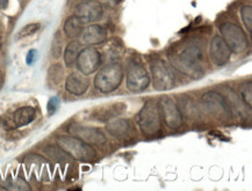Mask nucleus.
Segmentation results:
<instances>
[{
    "mask_svg": "<svg viewBox=\"0 0 252 191\" xmlns=\"http://www.w3.org/2000/svg\"><path fill=\"white\" fill-rule=\"evenodd\" d=\"M71 136L87 142L90 145H103L106 142V136L101 130L93 126H84L79 124H72L67 128Z\"/></svg>",
    "mask_w": 252,
    "mask_h": 191,
    "instance_id": "obj_9",
    "label": "nucleus"
},
{
    "mask_svg": "<svg viewBox=\"0 0 252 191\" xmlns=\"http://www.w3.org/2000/svg\"><path fill=\"white\" fill-rule=\"evenodd\" d=\"M8 7V0H0V9H6Z\"/></svg>",
    "mask_w": 252,
    "mask_h": 191,
    "instance_id": "obj_29",
    "label": "nucleus"
},
{
    "mask_svg": "<svg viewBox=\"0 0 252 191\" xmlns=\"http://www.w3.org/2000/svg\"><path fill=\"white\" fill-rule=\"evenodd\" d=\"M138 125L145 136H155L160 131V114L158 106L148 101L138 114Z\"/></svg>",
    "mask_w": 252,
    "mask_h": 191,
    "instance_id": "obj_4",
    "label": "nucleus"
},
{
    "mask_svg": "<svg viewBox=\"0 0 252 191\" xmlns=\"http://www.w3.org/2000/svg\"><path fill=\"white\" fill-rule=\"evenodd\" d=\"M241 17L242 21L245 27H247L249 33L252 31V7L251 5H244L243 7L241 8Z\"/></svg>",
    "mask_w": 252,
    "mask_h": 191,
    "instance_id": "obj_21",
    "label": "nucleus"
},
{
    "mask_svg": "<svg viewBox=\"0 0 252 191\" xmlns=\"http://www.w3.org/2000/svg\"><path fill=\"white\" fill-rule=\"evenodd\" d=\"M220 31H221L222 38H223L225 43L229 47V49L235 54H242L243 51L247 50L249 47V41L243 29L238 27L237 25L230 24H223L220 27Z\"/></svg>",
    "mask_w": 252,
    "mask_h": 191,
    "instance_id": "obj_5",
    "label": "nucleus"
},
{
    "mask_svg": "<svg viewBox=\"0 0 252 191\" xmlns=\"http://www.w3.org/2000/svg\"><path fill=\"white\" fill-rule=\"evenodd\" d=\"M231 51L221 36H215L211 42V49L209 56L213 63L218 66H222L227 64L230 59Z\"/></svg>",
    "mask_w": 252,
    "mask_h": 191,
    "instance_id": "obj_13",
    "label": "nucleus"
},
{
    "mask_svg": "<svg viewBox=\"0 0 252 191\" xmlns=\"http://www.w3.org/2000/svg\"><path fill=\"white\" fill-rule=\"evenodd\" d=\"M58 146L66 152L72 159L79 161H92L95 159V151L90 146V144L80 140L76 137H69V136H61L57 138Z\"/></svg>",
    "mask_w": 252,
    "mask_h": 191,
    "instance_id": "obj_2",
    "label": "nucleus"
},
{
    "mask_svg": "<svg viewBox=\"0 0 252 191\" xmlns=\"http://www.w3.org/2000/svg\"><path fill=\"white\" fill-rule=\"evenodd\" d=\"M201 49L195 43H186L170 55L171 64L186 76L198 78L202 74Z\"/></svg>",
    "mask_w": 252,
    "mask_h": 191,
    "instance_id": "obj_1",
    "label": "nucleus"
},
{
    "mask_svg": "<svg viewBox=\"0 0 252 191\" xmlns=\"http://www.w3.org/2000/svg\"><path fill=\"white\" fill-rule=\"evenodd\" d=\"M41 25L40 24H29L27 26H25L24 28L20 29L17 35V40H21V38L32 36V35L36 34L38 30H40Z\"/></svg>",
    "mask_w": 252,
    "mask_h": 191,
    "instance_id": "obj_22",
    "label": "nucleus"
},
{
    "mask_svg": "<svg viewBox=\"0 0 252 191\" xmlns=\"http://www.w3.org/2000/svg\"><path fill=\"white\" fill-rule=\"evenodd\" d=\"M106 130L108 134H111L114 137L125 138L129 137L132 132V125L130 121L124 118H115L111 119L107 124H106Z\"/></svg>",
    "mask_w": 252,
    "mask_h": 191,
    "instance_id": "obj_17",
    "label": "nucleus"
},
{
    "mask_svg": "<svg viewBox=\"0 0 252 191\" xmlns=\"http://www.w3.org/2000/svg\"><path fill=\"white\" fill-rule=\"evenodd\" d=\"M43 152L48 155L51 160L56 161L58 164H63V163H70L71 158L69 154L66 153L65 151L62 150L60 146H47L43 148Z\"/></svg>",
    "mask_w": 252,
    "mask_h": 191,
    "instance_id": "obj_19",
    "label": "nucleus"
},
{
    "mask_svg": "<svg viewBox=\"0 0 252 191\" xmlns=\"http://www.w3.org/2000/svg\"><path fill=\"white\" fill-rule=\"evenodd\" d=\"M241 94L243 96L244 102L247 103L249 108H251L252 106V83L251 82H244L243 85L241 86Z\"/></svg>",
    "mask_w": 252,
    "mask_h": 191,
    "instance_id": "obj_24",
    "label": "nucleus"
},
{
    "mask_svg": "<svg viewBox=\"0 0 252 191\" xmlns=\"http://www.w3.org/2000/svg\"><path fill=\"white\" fill-rule=\"evenodd\" d=\"M158 109L163 121L170 129H178L183 124V115L176 103L169 96H163L158 101Z\"/></svg>",
    "mask_w": 252,
    "mask_h": 191,
    "instance_id": "obj_7",
    "label": "nucleus"
},
{
    "mask_svg": "<svg viewBox=\"0 0 252 191\" xmlns=\"http://www.w3.org/2000/svg\"><path fill=\"white\" fill-rule=\"evenodd\" d=\"M5 188L9 190H31V187L28 186V183L22 179L7 181V182H5Z\"/></svg>",
    "mask_w": 252,
    "mask_h": 191,
    "instance_id": "obj_23",
    "label": "nucleus"
},
{
    "mask_svg": "<svg viewBox=\"0 0 252 191\" xmlns=\"http://www.w3.org/2000/svg\"><path fill=\"white\" fill-rule=\"evenodd\" d=\"M84 25L85 24L77 15H73V17L67 19L64 24V33L70 38L79 36L84 29Z\"/></svg>",
    "mask_w": 252,
    "mask_h": 191,
    "instance_id": "obj_18",
    "label": "nucleus"
},
{
    "mask_svg": "<svg viewBox=\"0 0 252 191\" xmlns=\"http://www.w3.org/2000/svg\"><path fill=\"white\" fill-rule=\"evenodd\" d=\"M202 103L209 114L222 119L231 118V109L228 105V100L222 94L208 92L202 95Z\"/></svg>",
    "mask_w": 252,
    "mask_h": 191,
    "instance_id": "obj_6",
    "label": "nucleus"
},
{
    "mask_svg": "<svg viewBox=\"0 0 252 191\" xmlns=\"http://www.w3.org/2000/svg\"><path fill=\"white\" fill-rule=\"evenodd\" d=\"M124 79V70L120 64H109L96 74L94 86L101 93H111L120 86Z\"/></svg>",
    "mask_w": 252,
    "mask_h": 191,
    "instance_id": "obj_3",
    "label": "nucleus"
},
{
    "mask_svg": "<svg viewBox=\"0 0 252 191\" xmlns=\"http://www.w3.org/2000/svg\"><path fill=\"white\" fill-rule=\"evenodd\" d=\"M153 83L156 90H169L173 87L174 76L172 71L164 61L158 60L151 65Z\"/></svg>",
    "mask_w": 252,
    "mask_h": 191,
    "instance_id": "obj_8",
    "label": "nucleus"
},
{
    "mask_svg": "<svg viewBox=\"0 0 252 191\" xmlns=\"http://www.w3.org/2000/svg\"><path fill=\"white\" fill-rule=\"evenodd\" d=\"M37 59V51L36 50H31L27 54V57H26V61H27L28 65H33V64Z\"/></svg>",
    "mask_w": 252,
    "mask_h": 191,
    "instance_id": "obj_28",
    "label": "nucleus"
},
{
    "mask_svg": "<svg viewBox=\"0 0 252 191\" xmlns=\"http://www.w3.org/2000/svg\"><path fill=\"white\" fill-rule=\"evenodd\" d=\"M102 5L94 0H85L76 6V15L84 24L94 22L102 17Z\"/></svg>",
    "mask_w": 252,
    "mask_h": 191,
    "instance_id": "obj_12",
    "label": "nucleus"
},
{
    "mask_svg": "<svg viewBox=\"0 0 252 191\" xmlns=\"http://www.w3.org/2000/svg\"><path fill=\"white\" fill-rule=\"evenodd\" d=\"M49 77H50L51 82H53L54 83H56V85H58L61 80H62V77H63L62 66L61 65L51 66L49 69Z\"/></svg>",
    "mask_w": 252,
    "mask_h": 191,
    "instance_id": "obj_25",
    "label": "nucleus"
},
{
    "mask_svg": "<svg viewBox=\"0 0 252 191\" xmlns=\"http://www.w3.org/2000/svg\"><path fill=\"white\" fill-rule=\"evenodd\" d=\"M90 87L89 79L85 77V74L80 73H71L66 78L65 89L70 94L73 95H83L86 93V90Z\"/></svg>",
    "mask_w": 252,
    "mask_h": 191,
    "instance_id": "obj_15",
    "label": "nucleus"
},
{
    "mask_svg": "<svg viewBox=\"0 0 252 191\" xmlns=\"http://www.w3.org/2000/svg\"><path fill=\"white\" fill-rule=\"evenodd\" d=\"M77 66L83 74H91L99 69L101 64V56L94 48H85L77 57Z\"/></svg>",
    "mask_w": 252,
    "mask_h": 191,
    "instance_id": "obj_10",
    "label": "nucleus"
},
{
    "mask_svg": "<svg viewBox=\"0 0 252 191\" xmlns=\"http://www.w3.org/2000/svg\"><path fill=\"white\" fill-rule=\"evenodd\" d=\"M58 106H60V100H58V98H56V96H54V98H51V99L49 100V102H48V105H47L48 114H49V115H54L55 112L57 111Z\"/></svg>",
    "mask_w": 252,
    "mask_h": 191,
    "instance_id": "obj_27",
    "label": "nucleus"
},
{
    "mask_svg": "<svg viewBox=\"0 0 252 191\" xmlns=\"http://www.w3.org/2000/svg\"><path fill=\"white\" fill-rule=\"evenodd\" d=\"M80 48H82V44L77 41H72L67 44L65 53H64V61H65V65L67 67L72 66L73 63L77 60V57L80 53Z\"/></svg>",
    "mask_w": 252,
    "mask_h": 191,
    "instance_id": "obj_20",
    "label": "nucleus"
},
{
    "mask_svg": "<svg viewBox=\"0 0 252 191\" xmlns=\"http://www.w3.org/2000/svg\"><path fill=\"white\" fill-rule=\"evenodd\" d=\"M82 42L89 45H95L102 43L107 37V30L99 25H92L89 27L84 28L82 34Z\"/></svg>",
    "mask_w": 252,
    "mask_h": 191,
    "instance_id": "obj_14",
    "label": "nucleus"
},
{
    "mask_svg": "<svg viewBox=\"0 0 252 191\" xmlns=\"http://www.w3.org/2000/svg\"><path fill=\"white\" fill-rule=\"evenodd\" d=\"M36 117V111L33 107H22L13 112L11 118V129L21 128V126L28 125Z\"/></svg>",
    "mask_w": 252,
    "mask_h": 191,
    "instance_id": "obj_16",
    "label": "nucleus"
},
{
    "mask_svg": "<svg viewBox=\"0 0 252 191\" xmlns=\"http://www.w3.org/2000/svg\"><path fill=\"white\" fill-rule=\"evenodd\" d=\"M51 54H53V57L58 58L61 57V55H62V40H61L60 37V34H56V36H55L54 41H53V45H51Z\"/></svg>",
    "mask_w": 252,
    "mask_h": 191,
    "instance_id": "obj_26",
    "label": "nucleus"
},
{
    "mask_svg": "<svg viewBox=\"0 0 252 191\" xmlns=\"http://www.w3.org/2000/svg\"><path fill=\"white\" fill-rule=\"evenodd\" d=\"M150 83L149 73L145 67L141 65H135L129 70L127 76V87L130 92L141 93L148 88Z\"/></svg>",
    "mask_w": 252,
    "mask_h": 191,
    "instance_id": "obj_11",
    "label": "nucleus"
}]
</instances>
